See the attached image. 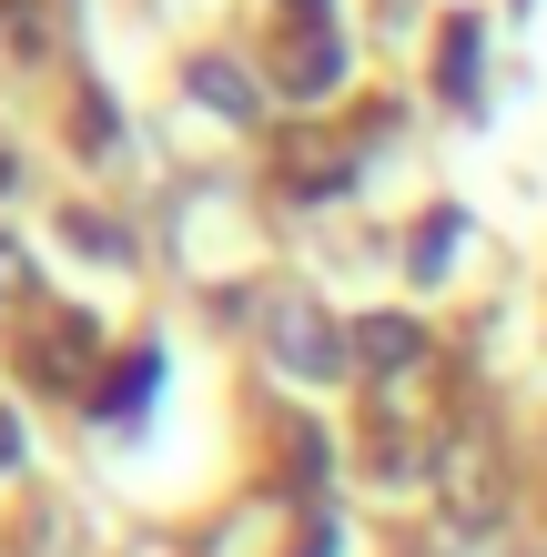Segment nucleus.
Masks as SVG:
<instances>
[{
    "label": "nucleus",
    "mask_w": 547,
    "mask_h": 557,
    "mask_svg": "<svg viewBox=\"0 0 547 557\" xmlns=\"http://www.w3.org/2000/svg\"><path fill=\"white\" fill-rule=\"evenodd\" d=\"M274 355H284L304 385H335V375H345V335L304 305V294H284V305H274Z\"/></svg>",
    "instance_id": "1"
},
{
    "label": "nucleus",
    "mask_w": 547,
    "mask_h": 557,
    "mask_svg": "<svg viewBox=\"0 0 547 557\" xmlns=\"http://www.w3.org/2000/svg\"><path fill=\"white\" fill-rule=\"evenodd\" d=\"M507 497V476H497V446L487 436H446V517H467V528H487Z\"/></svg>",
    "instance_id": "2"
},
{
    "label": "nucleus",
    "mask_w": 547,
    "mask_h": 557,
    "mask_svg": "<svg viewBox=\"0 0 547 557\" xmlns=\"http://www.w3.org/2000/svg\"><path fill=\"white\" fill-rule=\"evenodd\" d=\"M192 102H213L223 122H264V91H253V72H244V61H223V51L192 61Z\"/></svg>",
    "instance_id": "3"
},
{
    "label": "nucleus",
    "mask_w": 547,
    "mask_h": 557,
    "mask_svg": "<svg viewBox=\"0 0 547 557\" xmlns=\"http://www.w3.org/2000/svg\"><path fill=\"white\" fill-rule=\"evenodd\" d=\"M284 173L304 183V203H335V193L356 183V152H335V143H295V152H284Z\"/></svg>",
    "instance_id": "4"
},
{
    "label": "nucleus",
    "mask_w": 547,
    "mask_h": 557,
    "mask_svg": "<svg viewBox=\"0 0 547 557\" xmlns=\"http://www.w3.org/2000/svg\"><path fill=\"white\" fill-rule=\"evenodd\" d=\"M356 355H365L375 375H406L415 355H426V335H415L406 314H365V335H356Z\"/></svg>",
    "instance_id": "5"
},
{
    "label": "nucleus",
    "mask_w": 547,
    "mask_h": 557,
    "mask_svg": "<svg viewBox=\"0 0 547 557\" xmlns=\"http://www.w3.org/2000/svg\"><path fill=\"white\" fill-rule=\"evenodd\" d=\"M457 244H467V213H426V223H415V284H446Z\"/></svg>",
    "instance_id": "6"
},
{
    "label": "nucleus",
    "mask_w": 547,
    "mask_h": 557,
    "mask_svg": "<svg viewBox=\"0 0 547 557\" xmlns=\"http://www.w3.org/2000/svg\"><path fill=\"white\" fill-rule=\"evenodd\" d=\"M152 375H163V355H133L112 385H102V425H122V416H142V396H152Z\"/></svg>",
    "instance_id": "7"
},
{
    "label": "nucleus",
    "mask_w": 547,
    "mask_h": 557,
    "mask_svg": "<svg viewBox=\"0 0 547 557\" xmlns=\"http://www.w3.org/2000/svg\"><path fill=\"white\" fill-rule=\"evenodd\" d=\"M436 82L457 91V102L476 91V21H446V51H436Z\"/></svg>",
    "instance_id": "8"
},
{
    "label": "nucleus",
    "mask_w": 547,
    "mask_h": 557,
    "mask_svg": "<svg viewBox=\"0 0 547 557\" xmlns=\"http://www.w3.org/2000/svg\"><path fill=\"white\" fill-rule=\"evenodd\" d=\"M335 72H345V51H335V41H325V30H314V41H304V51H295V72H284V91H325V82H335Z\"/></svg>",
    "instance_id": "9"
},
{
    "label": "nucleus",
    "mask_w": 547,
    "mask_h": 557,
    "mask_svg": "<svg viewBox=\"0 0 547 557\" xmlns=\"http://www.w3.org/2000/svg\"><path fill=\"white\" fill-rule=\"evenodd\" d=\"M82 345H91V324L72 314V324H61V335H51V355H30V366H41L51 385H72V375H82Z\"/></svg>",
    "instance_id": "10"
},
{
    "label": "nucleus",
    "mask_w": 547,
    "mask_h": 557,
    "mask_svg": "<svg viewBox=\"0 0 547 557\" xmlns=\"http://www.w3.org/2000/svg\"><path fill=\"white\" fill-rule=\"evenodd\" d=\"M21 294V244H0V305Z\"/></svg>",
    "instance_id": "11"
},
{
    "label": "nucleus",
    "mask_w": 547,
    "mask_h": 557,
    "mask_svg": "<svg viewBox=\"0 0 547 557\" xmlns=\"http://www.w3.org/2000/svg\"><path fill=\"white\" fill-rule=\"evenodd\" d=\"M0 467H21V425L11 416H0Z\"/></svg>",
    "instance_id": "12"
},
{
    "label": "nucleus",
    "mask_w": 547,
    "mask_h": 557,
    "mask_svg": "<svg viewBox=\"0 0 547 557\" xmlns=\"http://www.w3.org/2000/svg\"><path fill=\"white\" fill-rule=\"evenodd\" d=\"M295 11H325V0H295Z\"/></svg>",
    "instance_id": "13"
}]
</instances>
